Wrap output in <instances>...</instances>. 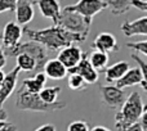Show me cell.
I'll return each mask as SVG.
<instances>
[{
  "label": "cell",
  "instance_id": "cell-16",
  "mask_svg": "<svg viewBox=\"0 0 147 131\" xmlns=\"http://www.w3.org/2000/svg\"><path fill=\"white\" fill-rule=\"evenodd\" d=\"M143 81L147 82L146 78L143 77L142 73H141V71L138 70L137 67H134V68H129V71H128L120 80H117L116 82H115V86H116L117 89L124 90L125 88H129V86L141 85Z\"/></svg>",
  "mask_w": 147,
  "mask_h": 131
},
{
  "label": "cell",
  "instance_id": "cell-29",
  "mask_svg": "<svg viewBox=\"0 0 147 131\" xmlns=\"http://www.w3.org/2000/svg\"><path fill=\"white\" fill-rule=\"evenodd\" d=\"M130 1V7L137 8L138 10L146 12L147 10V1L146 0H129Z\"/></svg>",
  "mask_w": 147,
  "mask_h": 131
},
{
  "label": "cell",
  "instance_id": "cell-8",
  "mask_svg": "<svg viewBox=\"0 0 147 131\" xmlns=\"http://www.w3.org/2000/svg\"><path fill=\"white\" fill-rule=\"evenodd\" d=\"M84 54L85 53L81 50L80 46L74 44V45H70V46H66V48L61 49L57 59H58V61L61 62V64L69 71L80 63V61L83 59Z\"/></svg>",
  "mask_w": 147,
  "mask_h": 131
},
{
  "label": "cell",
  "instance_id": "cell-17",
  "mask_svg": "<svg viewBox=\"0 0 147 131\" xmlns=\"http://www.w3.org/2000/svg\"><path fill=\"white\" fill-rule=\"evenodd\" d=\"M43 73L47 76V78L62 80V78H65L67 76V70L61 64V62L57 58H51L44 66Z\"/></svg>",
  "mask_w": 147,
  "mask_h": 131
},
{
  "label": "cell",
  "instance_id": "cell-28",
  "mask_svg": "<svg viewBox=\"0 0 147 131\" xmlns=\"http://www.w3.org/2000/svg\"><path fill=\"white\" fill-rule=\"evenodd\" d=\"M130 57H132L133 61L137 62V64H138V66H137V68L141 71L142 76L147 80V63H146V61H143V59L141 58V57H138L137 54H132Z\"/></svg>",
  "mask_w": 147,
  "mask_h": 131
},
{
  "label": "cell",
  "instance_id": "cell-15",
  "mask_svg": "<svg viewBox=\"0 0 147 131\" xmlns=\"http://www.w3.org/2000/svg\"><path fill=\"white\" fill-rule=\"evenodd\" d=\"M121 31L127 37H132L136 35H142L146 36L147 35V17L142 15L141 18L136 21H125L121 25Z\"/></svg>",
  "mask_w": 147,
  "mask_h": 131
},
{
  "label": "cell",
  "instance_id": "cell-25",
  "mask_svg": "<svg viewBox=\"0 0 147 131\" xmlns=\"http://www.w3.org/2000/svg\"><path fill=\"white\" fill-rule=\"evenodd\" d=\"M127 46L136 51H140L142 55H147V41L146 40L138 41V43H128Z\"/></svg>",
  "mask_w": 147,
  "mask_h": 131
},
{
  "label": "cell",
  "instance_id": "cell-32",
  "mask_svg": "<svg viewBox=\"0 0 147 131\" xmlns=\"http://www.w3.org/2000/svg\"><path fill=\"white\" fill-rule=\"evenodd\" d=\"M35 131H56V127L52 124H45V125H41L40 127H38Z\"/></svg>",
  "mask_w": 147,
  "mask_h": 131
},
{
  "label": "cell",
  "instance_id": "cell-13",
  "mask_svg": "<svg viewBox=\"0 0 147 131\" xmlns=\"http://www.w3.org/2000/svg\"><path fill=\"white\" fill-rule=\"evenodd\" d=\"M16 19L17 25H27L35 17V9H34V1L28 0H17L16 1Z\"/></svg>",
  "mask_w": 147,
  "mask_h": 131
},
{
  "label": "cell",
  "instance_id": "cell-18",
  "mask_svg": "<svg viewBox=\"0 0 147 131\" xmlns=\"http://www.w3.org/2000/svg\"><path fill=\"white\" fill-rule=\"evenodd\" d=\"M128 71H129V64H128V62H125V61L116 62V63L111 64L110 67L106 68V71H105V80L109 84L116 82Z\"/></svg>",
  "mask_w": 147,
  "mask_h": 131
},
{
  "label": "cell",
  "instance_id": "cell-33",
  "mask_svg": "<svg viewBox=\"0 0 147 131\" xmlns=\"http://www.w3.org/2000/svg\"><path fill=\"white\" fill-rule=\"evenodd\" d=\"M124 131H143V129L141 127L140 122H137V124H134V125H132V126H129L127 130H124Z\"/></svg>",
  "mask_w": 147,
  "mask_h": 131
},
{
  "label": "cell",
  "instance_id": "cell-27",
  "mask_svg": "<svg viewBox=\"0 0 147 131\" xmlns=\"http://www.w3.org/2000/svg\"><path fill=\"white\" fill-rule=\"evenodd\" d=\"M17 0H0V14L5 12H14Z\"/></svg>",
  "mask_w": 147,
  "mask_h": 131
},
{
  "label": "cell",
  "instance_id": "cell-26",
  "mask_svg": "<svg viewBox=\"0 0 147 131\" xmlns=\"http://www.w3.org/2000/svg\"><path fill=\"white\" fill-rule=\"evenodd\" d=\"M67 131H89V125L85 121H74L69 125Z\"/></svg>",
  "mask_w": 147,
  "mask_h": 131
},
{
  "label": "cell",
  "instance_id": "cell-36",
  "mask_svg": "<svg viewBox=\"0 0 147 131\" xmlns=\"http://www.w3.org/2000/svg\"><path fill=\"white\" fill-rule=\"evenodd\" d=\"M4 78H5L4 71H0V86H1V84H3V81H4Z\"/></svg>",
  "mask_w": 147,
  "mask_h": 131
},
{
  "label": "cell",
  "instance_id": "cell-12",
  "mask_svg": "<svg viewBox=\"0 0 147 131\" xmlns=\"http://www.w3.org/2000/svg\"><path fill=\"white\" fill-rule=\"evenodd\" d=\"M21 71L17 67H14L10 72L5 73V78L3 81L1 86H0V109H3V104L8 100L10 95L13 94L17 85V80H18V75Z\"/></svg>",
  "mask_w": 147,
  "mask_h": 131
},
{
  "label": "cell",
  "instance_id": "cell-1",
  "mask_svg": "<svg viewBox=\"0 0 147 131\" xmlns=\"http://www.w3.org/2000/svg\"><path fill=\"white\" fill-rule=\"evenodd\" d=\"M22 33H25L30 39V41L43 45L49 53L58 51L66 46L85 41L83 36L71 33L61 28L59 26H51V27L43 28V30H34L30 27H25L22 28Z\"/></svg>",
  "mask_w": 147,
  "mask_h": 131
},
{
  "label": "cell",
  "instance_id": "cell-5",
  "mask_svg": "<svg viewBox=\"0 0 147 131\" xmlns=\"http://www.w3.org/2000/svg\"><path fill=\"white\" fill-rule=\"evenodd\" d=\"M61 28L69 31L71 33L83 36L84 39L88 37L89 31H90V26L81 15L76 14L72 12H67V10H61V15L58 19V25Z\"/></svg>",
  "mask_w": 147,
  "mask_h": 131
},
{
  "label": "cell",
  "instance_id": "cell-19",
  "mask_svg": "<svg viewBox=\"0 0 147 131\" xmlns=\"http://www.w3.org/2000/svg\"><path fill=\"white\" fill-rule=\"evenodd\" d=\"M47 82V76L43 72H39L36 75L31 76L28 78H25L22 82V86L27 93L30 94H39L44 89V85Z\"/></svg>",
  "mask_w": 147,
  "mask_h": 131
},
{
  "label": "cell",
  "instance_id": "cell-35",
  "mask_svg": "<svg viewBox=\"0 0 147 131\" xmlns=\"http://www.w3.org/2000/svg\"><path fill=\"white\" fill-rule=\"evenodd\" d=\"M7 112L4 109H0V122L1 121H7Z\"/></svg>",
  "mask_w": 147,
  "mask_h": 131
},
{
  "label": "cell",
  "instance_id": "cell-7",
  "mask_svg": "<svg viewBox=\"0 0 147 131\" xmlns=\"http://www.w3.org/2000/svg\"><path fill=\"white\" fill-rule=\"evenodd\" d=\"M102 102L111 109H120L127 99L124 90L117 89L114 85H101L99 86Z\"/></svg>",
  "mask_w": 147,
  "mask_h": 131
},
{
  "label": "cell",
  "instance_id": "cell-9",
  "mask_svg": "<svg viewBox=\"0 0 147 131\" xmlns=\"http://www.w3.org/2000/svg\"><path fill=\"white\" fill-rule=\"evenodd\" d=\"M67 75H79L86 84H96L99 78V73L90 66L88 61V54H84L83 59L76 67L67 71Z\"/></svg>",
  "mask_w": 147,
  "mask_h": 131
},
{
  "label": "cell",
  "instance_id": "cell-14",
  "mask_svg": "<svg viewBox=\"0 0 147 131\" xmlns=\"http://www.w3.org/2000/svg\"><path fill=\"white\" fill-rule=\"evenodd\" d=\"M35 3L38 4L43 17L53 21L54 23L53 26L58 25V19H59V15H61L59 1H57V0H39V1H35Z\"/></svg>",
  "mask_w": 147,
  "mask_h": 131
},
{
  "label": "cell",
  "instance_id": "cell-3",
  "mask_svg": "<svg viewBox=\"0 0 147 131\" xmlns=\"http://www.w3.org/2000/svg\"><path fill=\"white\" fill-rule=\"evenodd\" d=\"M16 107L20 111H31V112H56L66 108L65 102H57L56 104H45L41 102L38 94H30L21 86L16 94Z\"/></svg>",
  "mask_w": 147,
  "mask_h": 131
},
{
  "label": "cell",
  "instance_id": "cell-31",
  "mask_svg": "<svg viewBox=\"0 0 147 131\" xmlns=\"http://www.w3.org/2000/svg\"><path fill=\"white\" fill-rule=\"evenodd\" d=\"M7 64V57L4 55V51H3L1 44H0V71H3V68Z\"/></svg>",
  "mask_w": 147,
  "mask_h": 131
},
{
  "label": "cell",
  "instance_id": "cell-37",
  "mask_svg": "<svg viewBox=\"0 0 147 131\" xmlns=\"http://www.w3.org/2000/svg\"><path fill=\"white\" fill-rule=\"evenodd\" d=\"M1 39H3V31L0 30V40H1Z\"/></svg>",
  "mask_w": 147,
  "mask_h": 131
},
{
  "label": "cell",
  "instance_id": "cell-23",
  "mask_svg": "<svg viewBox=\"0 0 147 131\" xmlns=\"http://www.w3.org/2000/svg\"><path fill=\"white\" fill-rule=\"evenodd\" d=\"M17 59V68L20 71H25V72H34L35 70V59L28 54H18L16 57Z\"/></svg>",
  "mask_w": 147,
  "mask_h": 131
},
{
  "label": "cell",
  "instance_id": "cell-34",
  "mask_svg": "<svg viewBox=\"0 0 147 131\" xmlns=\"http://www.w3.org/2000/svg\"><path fill=\"white\" fill-rule=\"evenodd\" d=\"M89 131H111V130L107 129V127H103V126H94V127H92Z\"/></svg>",
  "mask_w": 147,
  "mask_h": 131
},
{
  "label": "cell",
  "instance_id": "cell-2",
  "mask_svg": "<svg viewBox=\"0 0 147 131\" xmlns=\"http://www.w3.org/2000/svg\"><path fill=\"white\" fill-rule=\"evenodd\" d=\"M145 111H147V107L143 103L142 96L138 91H132L115 116L116 129L119 131H124L129 126L137 124Z\"/></svg>",
  "mask_w": 147,
  "mask_h": 131
},
{
  "label": "cell",
  "instance_id": "cell-24",
  "mask_svg": "<svg viewBox=\"0 0 147 131\" xmlns=\"http://www.w3.org/2000/svg\"><path fill=\"white\" fill-rule=\"evenodd\" d=\"M67 85L74 91H81V90H85L88 84L79 75H69V77H67Z\"/></svg>",
  "mask_w": 147,
  "mask_h": 131
},
{
  "label": "cell",
  "instance_id": "cell-6",
  "mask_svg": "<svg viewBox=\"0 0 147 131\" xmlns=\"http://www.w3.org/2000/svg\"><path fill=\"white\" fill-rule=\"evenodd\" d=\"M106 8H107V4L105 0H92V1L80 0V1H78L76 4L66 7L65 10L81 15L89 25H92V21H93L94 15L98 14L102 10H105Z\"/></svg>",
  "mask_w": 147,
  "mask_h": 131
},
{
  "label": "cell",
  "instance_id": "cell-20",
  "mask_svg": "<svg viewBox=\"0 0 147 131\" xmlns=\"http://www.w3.org/2000/svg\"><path fill=\"white\" fill-rule=\"evenodd\" d=\"M88 61L90 66L97 71V72H102V71H106V68L109 67V55L101 51H93L90 53V55L88 57Z\"/></svg>",
  "mask_w": 147,
  "mask_h": 131
},
{
  "label": "cell",
  "instance_id": "cell-30",
  "mask_svg": "<svg viewBox=\"0 0 147 131\" xmlns=\"http://www.w3.org/2000/svg\"><path fill=\"white\" fill-rule=\"evenodd\" d=\"M17 126L10 122H7V121H1L0 122V131H17Z\"/></svg>",
  "mask_w": 147,
  "mask_h": 131
},
{
  "label": "cell",
  "instance_id": "cell-22",
  "mask_svg": "<svg viewBox=\"0 0 147 131\" xmlns=\"http://www.w3.org/2000/svg\"><path fill=\"white\" fill-rule=\"evenodd\" d=\"M106 4H107V8L115 15L124 14V13L129 12V9L132 8L129 0H107Z\"/></svg>",
  "mask_w": 147,
  "mask_h": 131
},
{
  "label": "cell",
  "instance_id": "cell-21",
  "mask_svg": "<svg viewBox=\"0 0 147 131\" xmlns=\"http://www.w3.org/2000/svg\"><path fill=\"white\" fill-rule=\"evenodd\" d=\"M59 93H61L59 86H52V88H44L38 95L41 102H44L45 104H56L58 102L57 99H58Z\"/></svg>",
  "mask_w": 147,
  "mask_h": 131
},
{
  "label": "cell",
  "instance_id": "cell-4",
  "mask_svg": "<svg viewBox=\"0 0 147 131\" xmlns=\"http://www.w3.org/2000/svg\"><path fill=\"white\" fill-rule=\"evenodd\" d=\"M5 57H17L18 54H28L35 59V70L34 75L39 72H43V68L47 62L51 59V53L44 48L43 45L34 41H27V43H20L17 46L12 49H3Z\"/></svg>",
  "mask_w": 147,
  "mask_h": 131
},
{
  "label": "cell",
  "instance_id": "cell-11",
  "mask_svg": "<svg viewBox=\"0 0 147 131\" xmlns=\"http://www.w3.org/2000/svg\"><path fill=\"white\" fill-rule=\"evenodd\" d=\"M22 27L16 22H8L3 30V49H12L21 43L22 39Z\"/></svg>",
  "mask_w": 147,
  "mask_h": 131
},
{
  "label": "cell",
  "instance_id": "cell-10",
  "mask_svg": "<svg viewBox=\"0 0 147 131\" xmlns=\"http://www.w3.org/2000/svg\"><path fill=\"white\" fill-rule=\"evenodd\" d=\"M90 46L93 51H101L105 54L114 53V51L119 50V44H117L116 37L110 32H101L93 40Z\"/></svg>",
  "mask_w": 147,
  "mask_h": 131
}]
</instances>
